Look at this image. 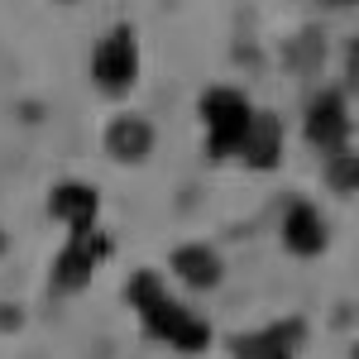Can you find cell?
I'll use <instances>...</instances> for the list:
<instances>
[{
	"mask_svg": "<svg viewBox=\"0 0 359 359\" xmlns=\"http://www.w3.org/2000/svg\"><path fill=\"white\" fill-rule=\"evenodd\" d=\"M245 163L249 168H273L278 154H283V125H278V115L259 111L249 120V135H245Z\"/></svg>",
	"mask_w": 359,
	"mask_h": 359,
	"instance_id": "9",
	"label": "cell"
},
{
	"mask_svg": "<svg viewBox=\"0 0 359 359\" xmlns=\"http://www.w3.org/2000/svg\"><path fill=\"white\" fill-rule=\"evenodd\" d=\"M111 254V240L106 235H72V245L57 254V264H53V287L57 292H82L86 283H91V269L101 264Z\"/></svg>",
	"mask_w": 359,
	"mask_h": 359,
	"instance_id": "4",
	"label": "cell"
},
{
	"mask_svg": "<svg viewBox=\"0 0 359 359\" xmlns=\"http://www.w3.org/2000/svg\"><path fill=\"white\" fill-rule=\"evenodd\" d=\"M0 249H5V230H0Z\"/></svg>",
	"mask_w": 359,
	"mask_h": 359,
	"instance_id": "14",
	"label": "cell"
},
{
	"mask_svg": "<svg viewBox=\"0 0 359 359\" xmlns=\"http://www.w3.org/2000/svg\"><path fill=\"white\" fill-rule=\"evenodd\" d=\"M326 182H331L335 192H359V154H331Z\"/></svg>",
	"mask_w": 359,
	"mask_h": 359,
	"instance_id": "12",
	"label": "cell"
},
{
	"mask_svg": "<svg viewBox=\"0 0 359 359\" xmlns=\"http://www.w3.org/2000/svg\"><path fill=\"white\" fill-rule=\"evenodd\" d=\"M345 135H350V115H345V101H340L335 91L316 96V106H311V115H306V139H311V144H321V149H335V154H340Z\"/></svg>",
	"mask_w": 359,
	"mask_h": 359,
	"instance_id": "6",
	"label": "cell"
},
{
	"mask_svg": "<svg viewBox=\"0 0 359 359\" xmlns=\"http://www.w3.org/2000/svg\"><path fill=\"white\" fill-rule=\"evenodd\" d=\"M139 72V48H135V29L130 25H115L101 43H96V53H91V77L101 91H125V86L135 82Z\"/></svg>",
	"mask_w": 359,
	"mask_h": 359,
	"instance_id": "2",
	"label": "cell"
},
{
	"mask_svg": "<svg viewBox=\"0 0 359 359\" xmlns=\"http://www.w3.org/2000/svg\"><path fill=\"white\" fill-rule=\"evenodd\" d=\"M283 240H287L292 254H302V259L321 254V245H326V225H321V216H316L311 201H297V206L287 211V221H283Z\"/></svg>",
	"mask_w": 359,
	"mask_h": 359,
	"instance_id": "8",
	"label": "cell"
},
{
	"mask_svg": "<svg viewBox=\"0 0 359 359\" xmlns=\"http://www.w3.org/2000/svg\"><path fill=\"white\" fill-rule=\"evenodd\" d=\"M106 149H111V158H120V163H139L154 149V125L139 120V115H120L111 130H106Z\"/></svg>",
	"mask_w": 359,
	"mask_h": 359,
	"instance_id": "7",
	"label": "cell"
},
{
	"mask_svg": "<svg viewBox=\"0 0 359 359\" xmlns=\"http://www.w3.org/2000/svg\"><path fill=\"white\" fill-rule=\"evenodd\" d=\"M48 211L62 225H72V235H86L91 221H96V211H101V196H96V187H86V182H62L48 196Z\"/></svg>",
	"mask_w": 359,
	"mask_h": 359,
	"instance_id": "5",
	"label": "cell"
},
{
	"mask_svg": "<svg viewBox=\"0 0 359 359\" xmlns=\"http://www.w3.org/2000/svg\"><path fill=\"white\" fill-rule=\"evenodd\" d=\"M201 115H206V125H211V139H206L211 158H225V154H240V149H245L254 111H249V101L235 86H211V91L201 96Z\"/></svg>",
	"mask_w": 359,
	"mask_h": 359,
	"instance_id": "1",
	"label": "cell"
},
{
	"mask_svg": "<svg viewBox=\"0 0 359 359\" xmlns=\"http://www.w3.org/2000/svg\"><path fill=\"white\" fill-rule=\"evenodd\" d=\"M144 331L154 335V340H168L172 350H182V355H196V350H206L211 345V326L192 316L187 306H177L172 297L154 306V311H144Z\"/></svg>",
	"mask_w": 359,
	"mask_h": 359,
	"instance_id": "3",
	"label": "cell"
},
{
	"mask_svg": "<svg viewBox=\"0 0 359 359\" xmlns=\"http://www.w3.org/2000/svg\"><path fill=\"white\" fill-rule=\"evenodd\" d=\"M172 269H177L182 283H192V287H216L221 283V259H216V249H206V245L172 249Z\"/></svg>",
	"mask_w": 359,
	"mask_h": 359,
	"instance_id": "10",
	"label": "cell"
},
{
	"mask_svg": "<svg viewBox=\"0 0 359 359\" xmlns=\"http://www.w3.org/2000/svg\"><path fill=\"white\" fill-rule=\"evenodd\" d=\"M125 297H130V306H135L139 316H144V311H154V306L163 302L168 292H163V278L158 273H149V269H144V273H135L130 278V287H125Z\"/></svg>",
	"mask_w": 359,
	"mask_h": 359,
	"instance_id": "11",
	"label": "cell"
},
{
	"mask_svg": "<svg viewBox=\"0 0 359 359\" xmlns=\"http://www.w3.org/2000/svg\"><path fill=\"white\" fill-rule=\"evenodd\" d=\"M345 62H350V86L359 91V39L350 43V57H345Z\"/></svg>",
	"mask_w": 359,
	"mask_h": 359,
	"instance_id": "13",
	"label": "cell"
}]
</instances>
